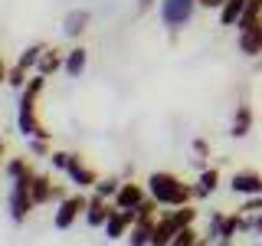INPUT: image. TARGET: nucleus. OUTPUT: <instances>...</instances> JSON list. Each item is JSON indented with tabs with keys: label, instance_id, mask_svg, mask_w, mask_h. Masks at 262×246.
<instances>
[{
	"label": "nucleus",
	"instance_id": "nucleus-1",
	"mask_svg": "<svg viewBox=\"0 0 262 246\" xmlns=\"http://www.w3.org/2000/svg\"><path fill=\"white\" fill-rule=\"evenodd\" d=\"M43 89H46V76L33 72L27 89L20 92V102H16V131L23 138H49V131L36 118V98L43 95Z\"/></svg>",
	"mask_w": 262,
	"mask_h": 246
},
{
	"label": "nucleus",
	"instance_id": "nucleus-2",
	"mask_svg": "<svg viewBox=\"0 0 262 246\" xmlns=\"http://www.w3.org/2000/svg\"><path fill=\"white\" fill-rule=\"evenodd\" d=\"M147 187V197L151 200H158V207H187V203L193 200V187H187L184 180L177 174H170V171H151L144 180Z\"/></svg>",
	"mask_w": 262,
	"mask_h": 246
},
{
	"label": "nucleus",
	"instance_id": "nucleus-3",
	"mask_svg": "<svg viewBox=\"0 0 262 246\" xmlns=\"http://www.w3.org/2000/svg\"><path fill=\"white\" fill-rule=\"evenodd\" d=\"M196 10H200L196 0H158V20L170 36H177L184 27H190Z\"/></svg>",
	"mask_w": 262,
	"mask_h": 246
},
{
	"label": "nucleus",
	"instance_id": "nucleus-4",
	"mask_svg": "<svg viewBox=\"0 0 262 246\" xmlns=\"http://www.w3.org/2000/svg\"><path fill=\"white\" fill-rule=\"evenodd\" d=\"M33 177H36V171H30V174L10 180V197H7V207H10V220H13V223H23V220H27V213L36 207V203H33V194H30Z\"/></svg>",
	"mask_w": 262,
	"mask_h": 246
},
{
	"label": "nucleus",
	"instance_id": "nucleus-5",
	"mask_svg": "<svg viewBox=\"0 0 262 246\" xmlns=\"http://www.w3.org/2000/svg\"><path fill=\"white\" fill-rule=\"evenodd\" d=\"M85 207H89V197L82 194V191H79V194H69V197L59 203V207H56L53 227H56V230H69L79 217H85Z\"/></svg>",
	"mask_w": 262,
	"mask_h": 246
},
{
	"label": "nucleus",
	"instance_id": "nucleus-6",
	"mask_svg": "<svg viewBox=\"0 0 262 246\" xmlns=\"http://www.w3.org/2000/svg\"><path fill=\"white\" fill-rule=\"evenodd\" d=\"M144 200H147V187H144V184L121 180V187H118V194H115L112 207H118V210H138Z\"/></svg>",
	"mask_w": 262,
	"mask_h": 246
},
{
	"label": "nucleus",
	"instance_id": "nucleus-7",
	"mask_svg": "<svg viewBox=\"0 0 262 246\" xmlns=\"http://www.w3.org/2000/svg\"><path fill=\"white\" fill-rule=\"evenodd\" d=\"M135 220H138V213L135 210H118L115 207L108 213V220H105V240H121V236H128V230L135 227Z\"/></svg>",
	"mask_w": 262,
	"mask_h": 246
},
{
	"label": "nucleus",
	"instance_id": "nucleus-8",
	"mask_svg": "<svg viewBox=\"0 0 262 246\" xmlns=\"http://www.w3.org/2000/svg\"><path fill=\"white\" fill-rule=\"evenodd\" d=\"M229 191L236 197H259L262 194V174L259 171H236L229 177Z\"/></svg>",
	"mask_w": 262,
	"mask_h": 246
},
{
	"label": "nucleus",
	"instance_id": "nucleus-9",
	"mask_svg": "<svg viewBox=\"0 0 262 246\" xmlns=\"http://www.w3.org/2000/svg\"><path fill=\"white\" fill-rule=\"evenodd\" d=\"M66 177H69V184H76L79 191H89V187H95V184H98V174H95V171L79 158V154H72V158H69Z\"/></svg>",
	"mask_w": 262,
	"mask_h": 246
},
{
	"label": "nucleus",
	"instance_id": "nucleus-10",
	"mask_svg": "<svg viewBox=\"0 0 262 246\" xmlns=\"http://www.w3.org/2000/svg\"><path fill=\"white\" fill-rule=\"evenodd\" d=\"M89 23H92V13H89L85 7H76V10H69L62 16V36L66 39H79L82 33L89 30Z\"/></svg>",
	"mask_w": 262,
	"mask_h": 246
},
{
	"label": "nucleus",
	"instance_id": "nucleus-11",
	"mask_svg": "<svg viewBox=\"0 0 262 246\" xmlns=\"http://www.w3.org/2000/svg\"><path fill=\"white\" fill-rule=\"evenodd\" d=\"M177 233H180V227H177V220L170 217V210L161 213L158 223H154V230H151V246H170Z\"/></svg>",
	"mask_w": 262,
	"mask_h": 246
},
{
	"label": "nucleus",
	"instance_id": "nucleus-12",
	"mask_svg": "<svg viewBox=\"0 0 262 246\" xmlns=\"http://www.w3.org/2000/svg\"><path fill=\"white\" fill-rule=\"evenodd\" d=\"M85 66H89V49L82 46V43H76L72 49H66V59H62V72L69 79H79L82 72H85Z\"/></svg>",
	"mask_w": 262,
	"mask_h": 246
},
{
	"label": "nucleus",
	"instance_id": "nucleus-13",
	"mask_svg": "<svg viewBox=\"0 0 262 246\" xmlns=\"http://www.w3.org/2000/svg\"><path fill=\"white\" fill-rule=\"evenodd\" d=\"M252 131V105L249 102H239L233 112V121H229V135L233 138H246Z\"/></svg>",
	"mask_w": 262,
	"mask_h": 246
},
{
	"label": "nucleus",
	"instance_id": "nucleus-14",
	"mask_svg": "<svg viewBox=\"0 0 262 246\" xmlns=\"http://www.w3.org/2000/svg\"><path fill=\"white\" fill-rule=\"evenodd\" d=\"M115 207H108V200H102L98 194L89 197V207H85V223L89 227H105V220H108V213Z\"/></svg>",
	"mask_w": 262,
	"mask_h": 246
},
{
	"label": "nucleus",
	"instance_id": "nucleus-15",
	"mask_svg": "<svg viewBox=\"0 0 262 246\" xmlns=\"http://www.w3.org/2000/svg\"><path fill=\"white\" fill-rule=\"evenodd\" d=\"M158 223V217H141L135 220V227L128 230V246H151V230Z\"/></svg>",
	"mask_w": 262,
	"mask_h": 246
},
{
	"label": "nucleus",
	"instance_id": "nucleus-16",
	"mask_svg": "<svg viewBox=\"0 0 262 246\" xmlns=\"http://www.w3.org/2000/svg\"><path fill=\"white\" fill-rule=\"evenodd\" d=\"M236 46H239L243 56H249V59H259V56H262V33H259V27L239 33V36H236Z\"/></svg>",
	"mask_w": 262,
	"mask_h": 246
},
{
	"label": "nucleus",
	"instance_id": "nucleus-17",
	"mask_svg": "<svg viewBox=\"0 0 262 246\" xmlns=\"http://www.w3.org/2000/svg\"><path fill=\"white\" fill-rule=\"evenodd\" d=\"M62 59H66V53H59V49L56 46H46V53L39 56V66H36V72L39 76H56V72L62 69Z\"/></svg>",
	"mask_w": 262,
	"mask_h": 246
},
{
	"label": "nucleus",
	"instance_id": "nucleus-18",
	"mask_svg": "<svg viewBox=\"0 0 262 246\" xmlns=\"http://www.w3.org/2000/svg\"><path fill=\"white\" fill-rule=\"evenodd\" d=\"M259 23H262V0H249V4H246V13L239 16V23H236V33L256 30Z\"/></svg>",
	"mask_w": 262,
	"mask_h": 246
},
{
	"label": "nucleus",
	"instance_id": "nucleus-19",
	"mask_svg": "<svg viewBox=\"0 0 262 246\" xmlns=\"http://www.w3.org/2000/svg\"><path fill=\"white\" fill-rule=\"evenodd\" d=\"M220 187V171L216 168H203L200 177H196V187H193V197H210L213 191Z\"/></svg>",
	"mask_w": 262,
	"mask_h": 246
},
{
	"label": "nucleus",
	"instance_id": "nucleus-20",
	"mask_svg": "<svg viewBox=\"0 0 262 246\" xmlns=\"http://www.w3.org/2000/svg\"><path fill=\"white\" fill-rule=\"evenodd\" d=\"M246 4H249V0H226L223 10H220V27H236L239 16L246 13Z\"/></svg>",
	"mask_w": 262,
	"mask_h": 246
},
{
	"label": "nucleus",
	"instance_id": "nucleus-21",
	"mask_svg": "<svg viewBox=\"0 0 262 246\" xmlns=\"http://www.w3.org/2000/svg\"><path fill=\"white\" fill-rule=\"evenodd\" d=\"M53 180H49L46 174H36V177H33V187H30V194H33V203H36V207H39V203H49V200H53Z\"/></svg>",
	"mask_w": 262,
	"mask_h": 246
},
{
	"label": "nucleus",
	"instance_id": "nucleus-22",
	"mask_svg": "<svg viewBox=\"0 0 262 246\" xmlns=\"http://www.w3.org/2000/svg\"><path fill=\"white\" fill-rule=\"evenodd\" d=\"M43 53H46V46H43V43H30L20 56H16V66H20V69H27V72H36L39 56H43Z\"/></svg>",
	"mask_w": 262,
	"mask_h": 246
},
{
	"label": "nucleus",
	"instance_id": "nucleus-23",
	"mask_svg": "<svg viewBox=\"0 0 262 246\" xmlns=\"http://www.w3.org/2000/svg\"><path fill=\"white\" fill-rule=\"evenodd\" d=\"M223 227H226V213L213 210L210 220H207V236H203V243H216L220 236H223Z\"/></svg>",
	"mask_w": 262,
	"mask_h": 246
},
{
	"label": "nucleus",
	"instance_id": "nucleus-24",
	"mask_svg": "<svg viewBox=\"0 0 262 246\" xmlns=\"http://www.w3.org/2000/svg\"><path fill=\"white\" fill-rule=\"evenodd\" d=\"M118 187H121V180H118V177H98V184L92 187V191L102 197V200H115Z\"/></svg>",
	"mask_w": 262,
	"mask_h": 246
},
{
	"label": "nucleus",
	"instance_id": "nucleus-25",
	"mask_svg": "<svg viewBox=\"0 0 262 246\" xmlns=\"http://www.w3.org/2000/svg\"><path fill=\"white\" fill-rule=\"evenodd\" d=\"M27 82H30V72L27 69H20V66H10V76H7V86L10 89H16V92H23V89H27Z\"/></svg>",
	"mask_w": 262,
	"mask_h": 246
},
{
	"label": "nucleus",
	"instance_id": "nucleus-26",
	"mask_svg": "<svg viewBox=\"0 0 262 246\" xmlns=\"http://www.w3.org/2000/svg\"><path fill=\"white\" fill-rule=\"evenodd\" d=\"M4 171H7V177H10V180H16V177H23V174H30V164H27V158H10V161H7L4 164Z\"/></svg>",
	"mask_w": 262,
	"mask_h": 246
},
{
	"label": "nucleus",
	"instance_id": "nucleus-27",
	"mask_svg": "<svg viewBox=\"0 0 262 246\" xmlns=\"http://www.w3.org/2000/svg\"><path fill=\"white\" fill-rule=\"evenodd\" d=\"M27 148L36 158H49L53 154V148H49V138H27Z\"/></svg>",
	"mask_w": 262,
	"mask_h": 246
},
{
	"label": "nucleus",
	"instance_id": "nucleus-28",
	"mask_svg": "<svg viewBox=\"0 0 262 246\" xmlns=\"http://www.w3.org/2000/svg\"><path fill=\"white\" fill-rule=\"evenodd\" d=\"M196 243H200L196 230H193V227H187V230H180V233L174 236V243H170V246H196Z\"/></svg>",
	"mask_w": 262,
	"mask_h": 246
},
{
	"label": "nucleus",
	"instance_id": "nucleus-29",
	"mask_svg": "<svg viewBox=\"0 0 262 246\" xmlns=\"http://www.w3.org/2000/svg\"><path fill=\"white\" fill-rule=\"evenodd\" d=\"M69 158H72V154H69V151H53V154H49V158H46V161H49V164H53V168H56V171H62V174H66V168H69Z\"/></svg>",
	"mask_w": 262,
	"mask_h": 246
},
{
	"label": "nucleus",
	"instance_id": "nucleus-30",
	"mask_svg": "<svg viewBox=\"0 0 262 246\" xmlns=\"http://www.w3.org/2000/svg\"><path fill=\"white\" fill-rule=\"evenodd\" d=\"M239 210H243V213H249V217H252V213H262V194H259V197H246Z\"/></svg>",
	"mask_w": 262,
	"mask_h": 246
},
{
	"label": "nucleus",
	"instance_id": "nucleus-31",
	"mask_svg": "<svg viewBox=\"0 0 262 246\" xmlns=\"http://www.w3.org/2000/svg\"><path fill=\"white\" fill-rule=\"evenodd\" d=\"M193 154H196V158H207V154H210V145L203 141V138H193Z\"/></svg>",
	"mask_w": 262,
	"mask_h": 246
},
{
	"label": "nucleus",
	"instance_id": "nucleus-32",
	"mask_svg": "<svg viewBox=\"0 0 262 246\" xmlns=\"http://www.w3.org/2000/svg\"><path fill=\"white\" fill-rule=\"evenodd\" d=\"M196 4H200L203 10H216V13H220V10H223V4H226V0H196Z\"/></svg>",
	"mask_w": 262,
	"mask_h": 246
},
{
	"label": "nucleus",
	"instance_id": "nucleus-33",
	"mask_svg": "<svg viewBox=\"0 0 262 246\" xmlns=\"http://www.w3.org/2000/svg\"><path fill=\"white\" fill-rule=\"evenodd\" d=\"M252 233H262V213H252Z\"/></svg>",
	"mask_w": 262,
	"mask_h": 246
},
{
	"label": "nucleus",
	"instance_id": "nucleus-34",
	"mask_svg": "<svg viewBox=\"0 0 262 246\" xmlns=\"http://www.w3.org/2000/svg\"><path fill=\"white\" fill-rule=\"evenodd\" d=\"M7 76H10V66H7L4 59H0V86H4V82H7Z\"/></svg>",
	"mask_w": 262,
	"mask_h": 246
},
{
	"label": "nucleus",
	"instance_id": "nucleus-35",
	"mask_svg": "<svg viewBox=\"0 0 262 246\" xmlns=\"http://www.w3.org/2000/svg\"><path fill=\"white\" fill-rule=\"evenodd\" d=\"M213 246H233V236H220V240L213 243Z\"/></svg>",
	"mask_w": 262,
	"mask_h": 246
},
{
	"label": "nucleus",
	"instance_id": "nucleus-36",
	"mask_svg": "<svg viewBox=\"0 0 262 246\" xmlns=\"http://www.w3.org/2000/svg\"><path fill=\"white\" fill-rule=\"evenodd\" d=\"M154 7V0H138V10H151Z\"/></svg>",
	"mask_w": 262,
	"mask_h": 246
},
{
	"label": "nucleus",
	"instance_id": "nucleus-37",
	"mask_svg": "<svg viewBox=\"0 0 262 246\" xmlns=\"http://www.w3.org/2000/svg\"><path fill=\"white\" fill-rule=\"evenodd\" d=\"M4 151H7V145H4V138H0V158H4Z\"/></svg>",
	"mask_w": 262,
	"mask_h": 246
},
{
	"label": "nucleus",
	"instance_id": "nucleus-38",
	"mask_svg": "<svg viewBox=\"0 0 262 246\" xmlns=\"http://www.w3.org/2000/svg\"><path fill=\"white\" fill-rule=\"evenodd\" d=\"M196 246H207V243H196Z\"/></svg>",
	"mask_w": 262,
	"mask_h": 246
},
{
	"label": "nucleus",
	"instance_id": "nucleus-39",
	"mask_svg": "<svg viewBox=\"0 0 262 246\" xmlns=\"http://www.w3.org/2000/svg\"><path fill=\"white\" fill-rule=\"evenodd\" d=\"M259 33H262V23H259Z\"/></svg>",
	"mask_w": 262,
	"mask_h": 246
}]
</instances>
